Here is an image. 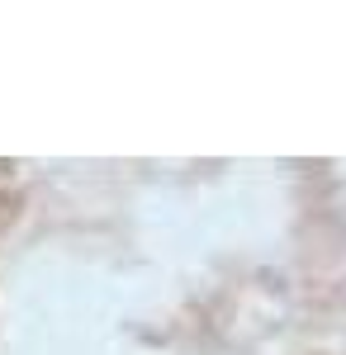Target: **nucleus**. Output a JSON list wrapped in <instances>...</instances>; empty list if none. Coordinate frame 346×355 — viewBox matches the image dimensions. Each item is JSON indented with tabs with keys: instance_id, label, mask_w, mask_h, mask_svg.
I'll return each instance as SVG.
<instances>
[]
</instances>
